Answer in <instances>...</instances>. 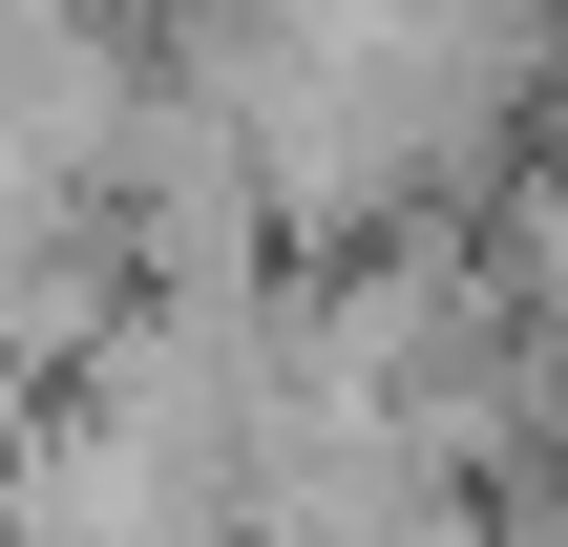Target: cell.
<instances>
[{"label": "cell", "mask_w": 568, "mask_h": 547, "mask_svg": "<svg viewBox=\"0 0 568 547\" xmlns=\"http://www.w3.org/2000/svg\"><path fill=\"white\" fill-rule=\"evenodd\" d=\"M443 21H485V42H527V63H548V0H443Z\"/></svg>", "instance_id": "obj_1"}]
</instances>
